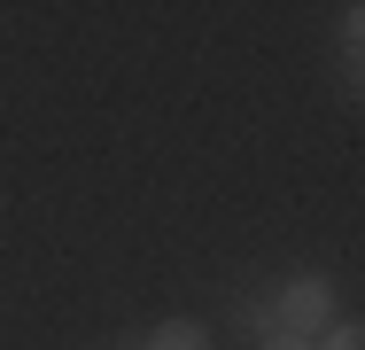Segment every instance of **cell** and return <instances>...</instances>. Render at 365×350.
Returning <instances> with one entry per match:
<instances>
[{
  "mask_svg": "<svg viewBox=\"0 0 365 350\" xmlns=\"http://www.w3.org/2000/svg\"><path fill=\"white\" fill-rule=\"evenodd\" d=\"M272 327H288V335H327L334 327V288L319 273H295V280H280V296H272Z\"/></svg>",
  "mask_w": 365,
  "mask_h": 350,
  "instance_id": "1",
  "label": "cell"
},
{
  "mask_svg": "<svg viewBox=\"0 0 365 350\" xmlns=\"http://www.w3.org/2000/svg\"><path fill=\"white\" fill-rule=\"evenodd\" d=\"M148 350H210V335H202L195 319H163V327L148 335Z\"/></svg>",
  "mask_w": 365,
  "mask_h": 350,
  "instance_id": "2",
  "label": "cell"
},
{
  "mask_svg": "<svg viewBox=\"0 0 365 350\" xmlns=\"http://www.w3.org/2000/svg\"><path fill=\"white\" fill-rule=\"evenodd\" d=\"M264 350H311V335H288V327H264Z\"/></svg>",
  "mask_w": 365,
  "mask_h": 350,
  "instance_id": "4",
  "label": "cell"
},
{
  "mask_svg": "<svg viewBox=\"0 0 365 350\" xmlns=\"http://www.w3.org/2000/svg\"><path fill=\"white\" fill-rule=\"evenodd\" d=\"M311 350H365V343H358V327H327Z\"/></svg>",
  "mask_w": 365,
  "mask_h": 350,
  "instance_id": "3",
  "label": "cell"
}]
</instances>
